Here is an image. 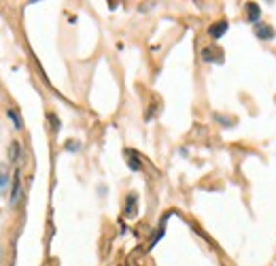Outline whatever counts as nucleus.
Segmentation results:
<instances>
[{
  "label": "nucleus",
  "mask_w": 276,
  "mask_h": 266,
  "mask_svg": "<svg viewBox=\"0 0 276 266\" xmlns=\"http://www.w3.org/2000/svg\"><path fill=\"white\" fill-rule=\"evenodd\" d=\"M22 198V177H19V171L13 173V183H11V194H9V205L15 207Z\"/></svg>",
  "instance_id": "1"
},
{
  "label": "nucleus",
  "mask_w": 276,
  "mask_h": 266,
  "mask_svg": "<svg viewBox=\"0 0 276 266\" xmlns=\"http://www.w3.org/2000/svg\"><path fill=\"white\" fill-rule=\"evenodd\" d=\"M227 28H229L227 22H223V19H221V22H215L213 26H210V28H208V34H210V38H221V36L227 32Z\"/></svg>",
  "instance_id": "2"
},
{
  "label": "nucleus",
  "mask_w": 276,
  "mask_h": 266,
  "mask_svg": "<svg viewBox=\"0 0 276 266\" xmlns=\"http://www.w3.org/2000/svg\"><path fill=\"white\" fill-rule=\"evenodd\" d=\"M255 34H257L261 41H272V38H274V28H272V26L257 24V28H255Z\"/></svg>",
  "instance_id": "3"
},
{
  "label": "nucleus",
  "mask_w": 276,
  "mask_h": 266,
  "mask_svg": "<svg viewBox=\"0 0 276 266\" xmlns=\"http://www.w3.org/2000/svg\"><path fill=\"white\" fill-rule=\"evenodd\" d=\"M259 15H261L259 4H257V2H249V4H247V17H249V22L259 24Z\"/></svg>",
  "instance_id": "4"
},
{
  "label": "nucleus",
  "mask_w": 276,
  "mask_h": 266,
  "mask_svg": "<svg viewBox=\"0 0 276 266\" xmlns=\"http://www.w3.org/2000/svg\"><path fill=\"white\" fill-rule=\"evenodd\" d=\"M6 185H9V168L4 162H0V196L6 192Z\"/></svg>",
  "instance_id": "5"
},
{
  "label": "nucleus",
  "mask_w": 276,
  "mask_h": 266,
  "mask_svg": "<svg viewBox=\"0 0 276 266\" xmlns=\"http://www.w3.org/2000/svg\"><path fill=\"white\" fill-rule=\"evenodd\" d=\"M19 158H22L19 141H11V145H9V162H19Z\"/></svg>",
  "instance_id": "6"
},
{
  "label": "nucleus",
  "mask_w": 276,
  "mask_h": 266,
  "mask_svg": "<svg viewBox=\"0 0 276 266\" xmlns=\"http://www.w3.org/2000/svg\"><path fill=\"white\" fill-rule=\"evenodd\" d=\"M6 118L13 121L15 130H22V128H24V121H22V118H19V113L15 111V109H6Z\"/></svg>",
  "instance_id": "7"
},
{
  "label": "nucleus",
  "mask_w": 276,
  "mask_h": 266,
  "mask_svg": "<svg viewBox=\"0 0 276 266\" xmlns=\"http://www.w3.org/2000/svg\"><path fill=\"white\" fill-rule=\"evenodd\" d=\"M125 215H127V217H134V215H136V194H130V196H127Z\"/></svg>",
  "instance_id": "8"
},
{
  "label": "nucleus",
  "mask_w": 276,
  "mask_h": 266,
  "mask_svg": "<svg viewBox=\"0 0 276 266\" xmlns=\"http://www.w3.org/2000/svg\"><path fill=\"white\" fill-rule=\"evenodd\" d=\"M49 119H51V126H53V130H60V119H57L53 113H49Z\"/></svg>",
  "instance_id": "9"
},
{
  "label": "nucleus",
  "mask_w": 276,
  "mask_h": 266,
  "mask_svg": "<svg viewBox=\"0 0 276 266\" xmlns=\"http://www.w3.org/2000/svg\"><path fill=\"white\" fill-rule=\"evenodd\" d=\"M127 164H130L132 171H138V168H140V164H138V162L134 160V158H127Z\"/></svg>",
  "instance_id": "10"
},
{
  "label": "nucleus",
  "mask_w": 276,
  "mask_h": 266,
  "mask_svg": "<svg viewBox=\"0 0 276 266\" xmlns=\"http://www.w3.org/2000/svg\"><path fill=\"white\" fill-rule=\"evenodd\" d=\"M66 149H68V151H76V149H81V145H79V143H68Z\"/></svg>",
  "instance_id": "11"
},
{
  "label": "nucleus",
  "mask_w": 276,
  "mask_h": 266,
  "mask_svg": "<svg viewBox=\"0 0 276 266\" xmlns=\"http://www.w3.org/2000/svg\"><path fill=\"white\" fill-rule=\"evenodd\" d=\"M0 256H2V249H0Z\"/></svg>",
  "instance_id": "12"
}]
</instances>
